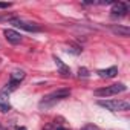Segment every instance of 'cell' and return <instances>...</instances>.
Masks as SVG:
<instances>
[{
	"mask_svg": "<svg viewBox=\"0 0 130 130\" xmlns=\"http://www.w3.org/2000/svg\"><path fill=\"white\" fill-rule=\"evenodd\" d=\"M116 74H118V68H115V66L107 68V69H100V71H98V75H100L101 78H113V77H116Z\"/></svg>",
	"mask_w": 130,
	"mask_h": 130,
	"instance_id": "obj_9",
	"label": "cell"
},
{
	"mask_svg": "<svg viewBox=\"0 0 130 130\" xmlns=\"http://www.w3.org/2000/svg\"><path fill=\"white\" fill-rule=\"evenodd\" d=\"M98 106L110 112H125L130 109V103L127 100H100Z\"/></svg>",
	"mask_w": 130,
	"mask_h": 130,
	"instance_id": "obj_2",
	"label": "cell"
},
{
	"mask_svg": "<svg viewBox=\"0 0 130 130\" xmlns=\"http://www.w3.org/2000/svg\"><path fill=\"white\" fill-rule=\"evenodd\" d=\"M9 22H11L12 25H15L17 28L25 29V31H28V32H38V31H41V28H40L38 25H35V23L23 22V20H19V19H9Z\"/></svg>",
	"mask_w": 130,
	"mask_h": 130,
	"instance_id": "obj_4",
	"label": "cell"
},
{
	"mask_svg": "<svg viewBox=\"0 0 130 130\" xmlns=\"http://www.w3.org/2000/svg\"><path fill=\"white\" fill-rule=\"evenodd\" d=\"M17 130H26V127H17Z\"/></svg>",
	"mask_w": 130,
	"mask_h": 130,
	"instance_id": "obj_16",
	"label": "cell"
},
{
	"mask_svg": "<svg viewBox=\"0 0 130 130\" xmlns=\"http://www.w3.org/2000/svg\"><path fill=\"white\" fill-rule=\"evenodd\" d=\"M3 35H5V38H6L11 44H19V43L22 41V35H20L17 31H14V29H5V31H3Z\"/></svg>",
	"mask_w": 130,
	"mask_h": 130,
	"instance_id": "obj_6",
	"label": "cell"
},
{
	"mask_svg": "<svg viewBox=\"0 0 130 130\" xmlns=\"http://www.w3.org/2000/svg\"><path fill=\"white\" fill-rule=\"evenodd\" d=\"M12 6V3H8V2H0V9H8V8H11Z\"/></svg>",
	"mask_w": 130,
	"mask_h": 130,
	"instance_id": "obj_14",
	"label": "cell"
},
{
	"mask_svg": "<svg viewBox=\"0 0 130 130\" xmlns=\"http://www.w3.org/2000/svg\"><path fill=\"white\" fill-rule=\"evenodd\" d=\"M0 20H2V19H0Z\"/></svg>",
	"mask_w": 130,
	"mask_h": 130,
	"instance_id": "obj_18",
	"label": "cell"
},
{
	"mask_svg": "<svg viewBox=\"0 0 130 130\" xmlns=\"http://www.w3.org/2000/svg\"><path fill=\"white\" fill-rule=\"evenodd\" d=\"M80 130H100V127L98 125H95V124H86L84 127H81Z\"/></svg>",
	"mask_w": 130,
	"mask_h": 130,
	"instance_id": "obj_13",
	"label": "cell"
},
{
	"mask_svg": "<svg viewBox=\"0 0 130 130\" xmlns=\"http://www.w3.org/2000/svg\"><path fill=\"white\" fill-rule=\"evenodd\" d=\"M0 130H3V128H2V127H0Z\"/></svg>",
	"mask_w": 130,
	"mask_h": 130,
	"instance_id": "obj_17",
	"label": "cell"
},
{
	"mask_svg": "<svg viewBox=\"0 0 130 130\" xmlns=\"http://www.w3.org/2000/svg\"><path fill=\"white\" fill-rule=\"evenodd\" d=\"M78 77H80V78H81V77H83V78H87V77H89V71H87L86 68H80V69H78Z\"/></svg>",
	"mask_w": 130,
	"mask_h": 130,
	"instance_id": "obj_12",
	"label": "cell"
},
{
	"mask_svg": "<svg viewBox=\"0 0 130 130\" xmlns=\"http://www.w3.org/2000/svg\"><path fill=\"white\" fill-rule=\"evenodd\" d=\"M54 61H55V64H57L58 74H61V77H64V78L71 77V69H69V66H66V64H64L58 57H54Z\"/></svg>",
	"mask_w": 130,
	"mask_h": 130,
	"instance_id": "obj_7",
	"label": "cell"
},
{
	"mask_svg": "<svg viewBox=\"0 0 130 130\" xmlns=\"http://www.w3.org/2000/svg\"><path fill=\"white\" fill-rule=\"evenodd\" d=\"M55 130H66V128H64V127H57Z\"/></svg>",
	"mask_w": 130,
	"mask_h": 130,
	"instance_id": "obj_15",
	"label": "cell"
},
{
	"mask_svg": "<svg viewBox=\"0 0 130 130\" xmlns=\"http://www.w3.org/2000/svg\"><path fill=\"white\" fill-rule=\"evenodd\" d=\"M127 5L124 2H116V3H112V15L113 17H124L127 14Z\"/></svg>",
	"mask_w": 130,
	"mask_h": 130,
	"instance_id": "obj_5",
	"label": "cell"
},
{
	"mask_svg": "<svg viewBox=\"0 0 130 130\" xmlns=\"http://www.w3.org/2000/svg\"><path fill=\"white\" fill-rule=\"evenodd\" d=\"M11 110V104H9V100H8V93L5 92H0V112H9Z\"/></svg>",
	"mask_w": 130,
	"mask_h": 130,
	"instance_id": "obj_8",
	"label": "cell"
},
{
	"mask_svg": "<svg viewBox=\"0 0 130 130\" xmlns=\"http://www.w3.org/2000/svg\"><path fill=\"white\" fill-rule=\"evenodd\" d=\"M110 29L113 34H118L121 37H128V34H130V29L124 28V26H110Z\"/></svg>",
	"mask_w": 130,
	"mask_h": 130,
	"instance_id": "obj_11",
	"label": "cell"
},
{
	"mask_svg": "<svg viewBox=\"0 0 130 130\" xmlns=\"http://www.w3.org/2000/svg\"><path fill=\"white\" fill-rule=\"evenodd\" d=\"M69 95H71V90H69V89H58V90H54V92H51L49 95L43 96V100L38 103V107H40L41 110H43V109L46 110V109L55 106L58 101L68 98Z\"/></svg>",
	"mask_w": 130,
	"mask_h": 130,
	"instance_id": "obj_1",
	"label": "cell"
},
{
	"mask_svg": "<svg viewBox=\"0 0 130 130\" xmlns=\"http://www.w3.org/2000/svg\"><path fill=\"white\" fill-rule=\"evenodd\" d=\"M127 90V86L124 83H116V84H110V86H106L103 89H96L93 93L96 96H113V95H118V93H122Z\"/></svg>",
	"mask_w": 130,
	"mask_h": 130,
	"instance_id": "obj_3",
	"label": "cell"
},
{
	"mask_svg": "<svg viewBox=\"0 0 130 130\" xmlns=\"http://www.w3.org/2000/svg\"><path fill=\"white\" fill-rule=\"evenodd\" d=\"M25 77H26L25 71H22V69H15V71L11 74V80H9V81H14V83H19V84H20V81H23Z\"/></svg>",
	"mask_w": 130,
	"mask_h": 130,
	"instance_id": "obj_10",
	"label": "cell"
}]
</instances>
